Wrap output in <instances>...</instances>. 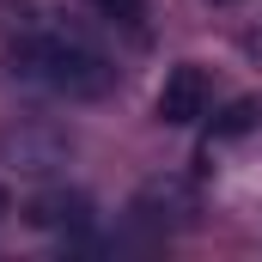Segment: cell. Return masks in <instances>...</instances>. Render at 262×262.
Returning <instances> with one entry per match:
<instances>
[{
  "mask_svg": "<svg viewBox=\"0 0 262 262\" xmlns=\"http://www.w3.org/2000/svg\"><path fill=\"white\" fill-rule=\"evenodd\" d=\"M12 73L55 92V98H104L116 85V67L98 43H85L79 31H31L12 49Z\"/></svg>",
  "mask_w": 262,
  "mask_h": 262,
  "instance_id": "cell-1",
  "label": "cell"
},
{
  "mask_svg": "<svg viewBox=\"0 0 262 262\" xmlns=\"http://www.w3.org/2000/svg\"><path fill=\"white\" fill-rule=\"evenodd\" d=\"M207 116V73L201 67H171L165 73V85H159V122H171V128H189Z\"/></svg>",
  "mask_w": 262,
  "mask_h": 262,
  "instance_id": "cell-2",
  "label": "cell"
},
{
  "mask_svg": "<svg viewBox=\"0 0 262 262\" xmlns=\"http://www.w3.org/2000/svg\"><path fill=\"white\" fill-rule=\"evenodd\" d=\"M134 213H140L146 226H183V220L195 213V189H189L183 177H152V183H140Z\"/></svg>",
  "mask_w": 262,
  "mask_h": 262,
  "instance_id": "cell-3",
  "label": "cell"
},
{
  "mask_svg": "<svg viewBox=\"0 0 262 262\" xmlns=\"http://www.w3.org/2000/svg\"><path fill=\"white\" fill-rule=\"evenodd\" d=\"M25 220L37 232H79L92 220V201L79 195V189H43V195L25 201Z\"/></svg>",
  "mask_w": 262,
  "mask_h": 262,
  "instance_id": "cell-4",
  "label": "cell"
},
{
  "mask_svg": "<svg viewBox=\"0 0 262 262\" xmlns=\"http://www.w3.org/2000/svg\"><path fill=\"white\" fill-rule=\"evenodd\" d=\"M256 122H262V104H256V98H244V104H232V110L213 122V134H244V128H256Z\"/></svg>",
  "mask_w": 262,
  "mask_h": 262,
  "instance_id": "cell-5",
  "label": "cell"
},
{
  "mask_svg": "<svg viewBox=\"0 0 262 262\" xmlns=\"http://www.w3.org/2000/svg\"><path fill=\"white\" fill-rule=\"evenodd\" d=\"M98 12H110V18H140V0H92Z\"/></svg>",
  "mask_w": 262,
  "mask_h": 262,
  "instance_id": "cell-6",
  "label": "cell"
},
{
  "mask_svg": "<svg viewBox=\"0 0 262 262\" xmlns=\"http://www.w3.org/2000/svg\"><path fill=\"white\" fill-rule=\"evenodd\" d=\"M0 213H12V201H6V189H0Z\"/></svg>",
  "mask_w": 262,
  "mask_h": 262,
  "instance_id": "cell-7",
  "label": "cell"
}]
</instances>
